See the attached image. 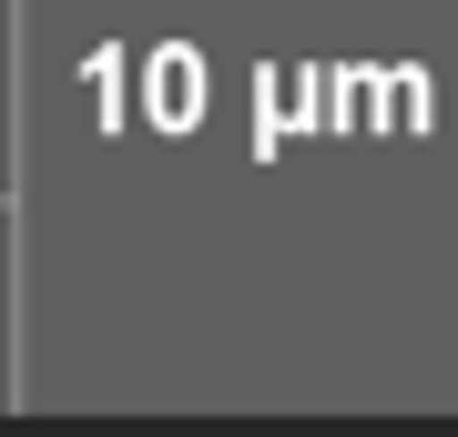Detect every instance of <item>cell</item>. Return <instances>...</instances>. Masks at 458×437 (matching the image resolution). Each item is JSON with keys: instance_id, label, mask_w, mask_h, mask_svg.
<instances>
[]
</instances>
